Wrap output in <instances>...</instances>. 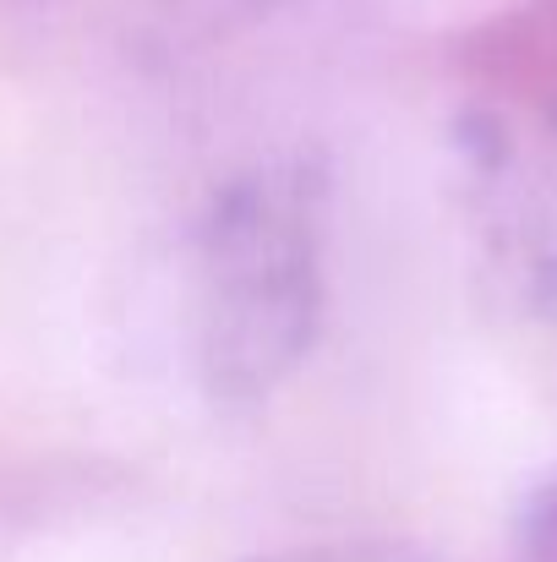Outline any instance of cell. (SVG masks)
Masks as SVG:
<instances>
[{
    "label": "cell",
    "instance_id": "obj_1",
    "mask_svg": "<svg viewBox=\"0 0 557 562\" xmlns=\"http://www.w3.org/2000/svg\"><path fill=\"white\" fill-rule=\"evenodd\" d=\"M323 317V181L257 170L208 213L197 251V361L219 398H263L301 367Z\"/></svg>",
    "mask_w": 557,
    "mask_h": 562
},
{
    "label": "cell",
    "instance_id": "obj_2",
    "mask_svg": "<svg viewBox=\"0 0 557 562\" xmlns=\"http://www.w3.org/2000/svg\"><path fill=\"white\" fill-rule=\"evenodd\" d=\"M487 202L498 251L525 301L557 317V110L492 148Z\"/></svg>",
    "mask_w": 557,
    "mask_h": 562
},
{
    "label": "cell",
    "instance_id": "obj_3",
    "mask_svg": "<svg viewBox=\"0 0 557 562\" xmlns=\"http://www.w3.org/2000/svg\"><path fill=\"white\" fill-rule=\"evenodd\" d=\"M520 562H557V481H547L520 519Z\"/></svg>",
    "mask_w": 557,
    "mask_h": 562
}]
</instances>
